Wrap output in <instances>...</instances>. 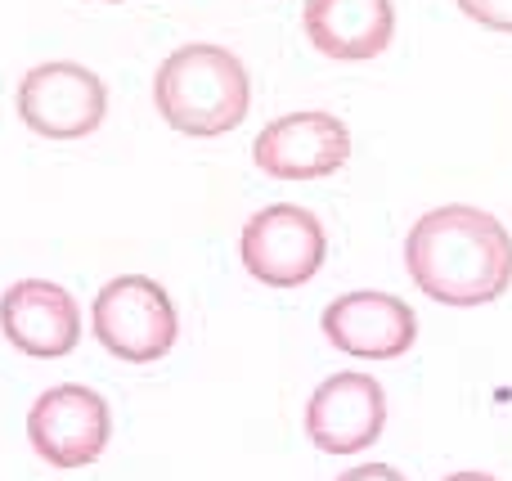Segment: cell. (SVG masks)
I'll list each match as a JSON object with an SVG mask.
<instances>
[{"label": "cell", "instance_id": "14", "mask_svg": "<svg viewBox=\"0 0 512 481\" xmlns=\"http://www.w3.org/2000/svg\"><path fill=\"white\" fill-rule=\"evenodd\" d=\"M445 481H495L490 473H454V477H445Z\"/></svg>", "mask_w": 512, "mask_h": 481}, {"label": "cell", "instance_id": "2", "mask_svg": "<svg viewBox=\"0 0 512 481\" xmlns=\"http://www.w3.org/2000/svg\"><path fill=\"white\" fill-rule=\"evenodd\" d=\"M153 104H158L162 122L171 131L212 140V135L234 131L248 117L252 104L248 68L225 45H207V41L180 45L158 63Z\"/></svg>", "mask_w": 512, "mask_h": 481}, {"label": "cell", "instance_id": "8", "mask_svg": "<svg viewBox=\"0 0 512 481\" xmlns=\"http://www.w3.org/2000/svg\"><path fill=\"white\" fill-rule=\"evenodd\" d=\"M387 428V392L373 374H333L306 405V437L324 455H360Z\"/></svg>", "mask_w": 512, "mask_h": 481}, {"label": "cell", "instance_id": "9", "mask_svg": "<svg viewBox=\"0 0 512 481\" xmlns=\"http://www.w3.org/2000/svg\"><path fill=\"white\" fill-rule=\"evenodd\" d=\"M319 329L337 351L360 360H396L414 347L418 315L391 293H346L324 306Z\"/></svg>", "mask_w": 512, "mask_h": 481}, {"label": "cell", "instance_id": "5", "mask_svg": "<svg viewBox=\"0 0 512 481\" xmlns=\"http://www.w3.org/2000/svg\"><path fill=\"white\" fill-rule=\"evenodd\" d=\"M104 108L108 90L86 63L50 59L36 63L18 81V117L27 131L45 135V140H81V135L99 131Z\"/></svg>", "mask_w": 512, "mask_h": 481}, {"label": "cell", "instance_id": "11", "mask_svg": "<svg viewBox=\"0 0 512 481\" xmlns=\"http://www.w3.org/2000/svg\"><path fill=\"white\" fill-rule=\"evenodd\" d=\"M301 27L324 59L364 63L378 59L391 45L396 9H391V0H306Z\"/></svg>", "mask_w": 512, "mask_h": 481}, {"label": "cell", "instance_id": "7", "mask_svg": "<svg viewBox=\"0 0 512 481\" xmlns=\"http://www.w3.org/2000/svg\"><path fill=\"white\" fill-rule=\"evenodd\" d=\"M351 158V131L333 113H283L252 140V162L274 180H324Z\"/></svg>", "mask_w": 512, "mask_h": 481}, {"label": "cell", "instance_id": "10", "mask_svg": "<svg viewBox=\"0 0 512 481\" xmlns=\"http://www.w3.org/2000/svg\"><path fill=\"white\" fill-rule=\"evenodd\" d=\"M0 329L23 356L59 360L81 342V306L50 279H18L0 297Z\"/></svg>", "mask_w": 512, "mask_h": 481}, {"label": "cell", "instance_id": "3", "mask_svg": "<svg viewBox=\"0 0 512 481\" xmlns=\"http://www.w3.org/2000/svg\"><path fill=\"white\" fill-rule=\"evenodd\" d=\"M90 329L108 356L126 365H153L176 347V306L149 275H117L90 306Z\"/></svg>", "mask_w": 512, "mask_h": 481}, {"label": "cell", "instance_id": "12", "mask_svg": "<svg viewBox=\"0 0 512 481\" xmlns=\"http://www.w3.org/2000/svg\"><path fill=\"white\" fill-rule=\"evenodd\" d=\"M459 9L481 27L512 32V0H459Z\"/></svg>", "mask_w": 512, "mask_h": 481}, {"label": "cell", "instance_id": "6", "mask_svg": "<svg viewBox=\"0 0 512 481\" xmlns=\"http://www.w3.org/2000/svg\"><path fill=\"white\" fill-rule=\"evenodd\" d=\"M113 437V414L99 392L81 383H59L41 392L27 410V441L50 468H86L104 455Z\"/></svg>", "mask_w": 512, "mask_h": 481}, {"label": "cell", "instance_id": "13", "mask_svg": "<svg viewBox=\"0 0 512 481\" xmlns=\"http://www.w3.org/2000/svg\"><path fill=\"white\" fill-rule=\"evenodd\" d=\"M337 481H405V477H400L391 464H360V468H351V473H342Z\"/></svg>", "mask_w": 512, "mask_h": 481}, {"label": "cell", "instance_id": "4", "mask_svg": "<svg viewBox=\"0 0 512 481\" xmlns=\"http://www.w3.org/2000/svg\"><path fill=\"white\" fill-rule=\"evenodd\" d=\"M239 257L256 284L270 288H301L319 275L328 257L324 225L315 212L297 203H270L256 216H248L239 234Z\"/></svg>", "mask_w": 512, "mask_h": 481}, {"label": "cell", "instance_id": "1", "mask_svg": "<svg viewBox=\"0 0 512 481\" xmlns=\"http://www.w3.org/2000/svg\"><path fill=\"white\" fill-rule=\"evenodd\" d=\"M409 279L441 306L499 302L512 284V234L468 203L432 207L405 239Z\"/></svg>", "mask_w": 512, "mask_h": 481}]
</instances>
